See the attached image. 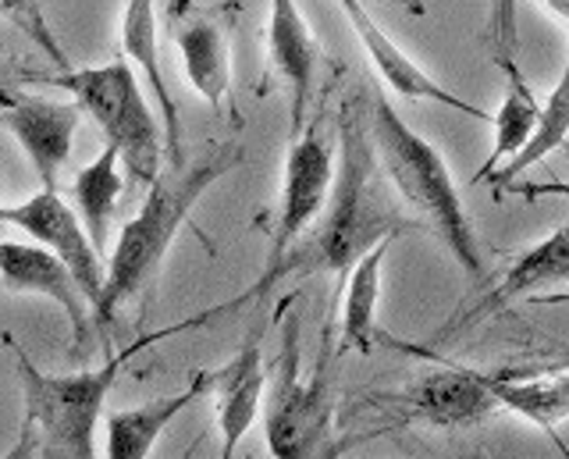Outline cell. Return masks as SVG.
Here are the masks:
<instances>
[{
    "label": "cell",
    "mask_w": 569,
    "mask_h": 459,
    "mask_svg": "<svg viewBox=\"0 0 569 459\" xmlns=\"http://www.w3.org/2000/svg\"><path fill=\"white\" fill-rule=\"evenodd\" d=\"M381 174L385 168L370 136L367 103H363V93H356L342 108V121H338V171H335L328 207H325V214L317 218L313 232H307L292 246L289 257L281 260V268L271 278L253 281V286L242 289L236 299H228L221 307L186 317V325L203 328L242 307L263 303V299L289 278L335 275L338 286H346L352 268L360 263V257L373 250V246L385 239H399L402 232L420 224L417 218H409L402 207H396V200L388 197V189L381 182Z\"/></svg>",
    "instance_id": "obj_1"
},
{
    "label": "cell",
    "mask_w": 569,
    "mask_h": 459,
    "mask_svg": "<svg viewBox=\"0 0 569 459\" xmlns=\"http://www.w3.org/2000/svg\"><path fill=\"white\" fill-rule=\"evenodd\" d=\"M242 164V147L239 143H210L196 153L186 157L182 164H171L160 179L147 189L139 214L121 228V236L107 260V286L100 303L93 307V321L100 339H107V331L114 328V317L124 303H132L147 292L150 281L160 275L168 260V250L174 246L182 224L192 218L196 203L203 200V192L224 179L228 171H236Z\"/></svg>",
    "instance_id": "obj_2"
},
{
    "label": "cell",
    "mask_w": 569,
    "mask_h": 459,
    "mask_svg": "<svg viewBox=\"0 0 569 459\" xmlns=\"http://www.w3.org/2000/svg\"><path fill=\"white\" fill-rule=\"evenodd\" d=\"M370 136L373 147H378L388 182L417 210V221L441 239L445 250L452 253V260L473 281H485L488 278L485 257H480L477 232L470 224L467 207L459 200L449 164H445V157L417 129L406 126L402 114L391 108V100L381 90H373Z\"/></svg>",
    "instance_id": "obj_3"
},
{
    "label": "cell",
    "mask_w": 569,
    "mask_h": 459,
    "mask_svg": "<svg viewBox=\"0 0 569 459\" xmlns=\"http://www.w3.org/2000/svg\"><path fill=\"white\" fill-rule=\"evenodd\" d=\"M189 331L186 321L171 325L164 331L142 335L139 342L129 349L111 352L103 367L97 370H76V375H43L14 339V360H18V381H22V396H26V420L32 423L36 435H40V452L36 459H100L97 456V428H100V413L103 402L111 396V388L118 385V375L136 352H142L157 339H171V335Z\"/></svg>",
    "instance_id": "obj_4"
},
{
    "label": "cell",
    "mask_w": 569,
    "mask_h": 459,
    "mask_svg": "<svg viewBox=\"0 0 569 459\" xmlns=\"http://www.w3.org/2000/svg\"><path fill=\"white\" fill-rule=\"evenodd\" d=\"M302 325L299 310L289 307L281 328V352L274 360V378L263 399V441L274 459H331L335 428V342L325 328L317 363L302 370Z\"/></svg>",
    "instance_id": "obj_5"
},
{
    "label": "cell",
    "mask_w": 569,
    "mask_h": 459,
    "mask_svg": "<svg viewBox=\"0 0 569 459\" xmlns=\"http://www.w3.org/2000/svg\"><path fill=\"white\" fill-rule=\"evenodd\" d=\"M36 82L61 86L76 97L86 114L97 121L107 143L121 150V164L129 179L150 189L164 174V136L150 111L142 86L136 79V64L129 58H114L97 68H68L53 76H29Z\"/></svg>",
    "instance_id": "obj_6"
},
{
    "label": "cell",
    "mask_w": 569,
    "mask_h": 459,
    "mask_svg": "<svg viewBox=\"0 0 569 459\" xmlns=\"http://www.w3.org/2000/svg\"><path fill=\"white\" fill-rule=\"evenodd\" d=\"M242 14L239 0H218V4H200V0H171L164 19L168 32L182 54L186 79L200 93L213 114L228 118L242 129V114L231 90V29Z\"/></svg>",
    "instance_id": "obj_7"
},
{
    "label": "cell",
    "mask_w": 569,
    "mask_h": 459,
    "mask_svg": "<svg viewBox=\"0 0 569 459\" xmlns=\"http://www.w3.org/2000/svg\"><path fill=\"white\" fill-rule=\"evenodd\" d=\"M331 186H335V143L325 132V118H313L296 139H289V150H284L281 207L271 228L263 271L257 275V281L271 278L281 268V260L289 257L292 246L317 224V218L328 207Z\"/></svg>",
    "instance_id": "obj_8"
},
{
    "label": "cell",
    "mask_w": 569,
    "mask_h": 459,
    "mask_svg": "<svg viewBox=\"0 0 569 459\" xmlns=\"http://www.w3.org/2000/svg\"><path fill=\"white\" fill-rule=\"evenodd\" d=\"M396 423H431V428H462L498 410L491 375L470 367H435L391 396H378Z\"/></svg>",
    "instance_id": "obj_9"
},
{
    "label": "cell",
    "mask_w": 569,
    "mask_h": 459,
    "mask_svg": "<svg viewBox=\"0 0 569 459\" xmlns=\"http://www.w3.org/2000/svg\"><path fill=\"white\" fill-rule=\"evenodd\" d=\"M0 221L22 228L26 236L43 242L47 250L58 253L68 271L76 275L89 303H100L103 286H107V260L97 250V242L89 239L79 210L68 200H61L58 189H40L36 197L22 200L18 207H0Z\"/></svg>",
    "instance_id": "obj_10"
},
{
    "label": "cell",
    "mask_w": 569,
    "mask_h": 459,
    "mask_svg": "<svg viewBox=\"0 0 569 459\" xmlns=\"http://www.w3.org/2000/svg\"><path fill=\"white\" fill-rule=\"evenodd\" d=\"M0 108H4V129L26 150L43 189H58V174L71 157V143L82 126L86 108L71 100H47L4 86L0 90Z\"/></svg>",
    "instance_id": "obj_11"
},
{
    "label": "cell",
    "mask_w": 569,
    "mask_h": 459,
    "mask_svg": "<svg viewBox=\"0 0 569 459\" xmlns=\"http://www.w3.org/2000/svg\"><path fill=\"white\" fill-rule=\"evenodd\" d=\"M267 4H271V14H267V76L260 97L271 90V82L289 90V139H296L307 129L320 47L296 0H267Z\"/></svg>",
    "instance_id": "obj_12"
},
{
    "label": "cell",
    "mask_w": 569,
    "mask_h": 459,
    "mask_svg": "<svg viewBox=\"0 0 569 459\" xmlns=\"http://www.w3.org/2000/svg\"><path fill=\"white\" fill-rule=\"evenodd\" d=\"M0 275H4V292H26L43 296L53 307H61L71 325V346L76 352L89 342L93 331V303L82 292L76 275L68 271V263L47 250L43 242H4L0 246Z\"/></svg>",
    "instance_id": "obj_13"
},
{
    "label": "cell",
    "mask_w": 569,
    "mask_h": 459,
    "mask_svg": "<svg viewBox=\"0 0 569 459\" xmlns=\"http://www.w3.org/2000/svg\"><path fill=\"white\" fill-rule=\"evenodd\" d=\"M210 392L218 402L221 459H236L267 399V370L260 357V331L246 335V342L224 367L210 370Z\"/></svg>",
    "instance_id": "obj_14"
},
{
    "label": "cell",
    "mask_w": 569,
    "mask_h": 459,
    "mask_svg": "<svg viewBox=\"0 0 569 459\" xmlns=\"http://www.w3.org/2000/svg\"><path fill=\"white\" fill-rule=\"evenodd\" d=\"M566 281H569V224H559L551 236H545L541 242H533L530 250H523L520 257H516L512 268L506 271V278L480 296L467 313L445 325L441 335H456V331L498 313L502 307H509L512 299L533 296L545 286H566Z\"/></svg>",
    "instance_id": "obj_15"
},
{
    "label": "cell",
    "mask_w": 569,
    "mask_h": 459,
    "mask_svg": "<svg viewBox=\"0 0 569 459\" xmlns=\"http://www.w3.org/2000/svg\"><path fill=\"white\" fill-rule=\"evenodd\" d=\"M121 54L129 58L147 86L153 90L160 114H164V129H168V161L182 164L186 150H182V118H178V103L168 90L164 68H160V37H157V0H124L121 11Z\"/></svg>",
    "instance_id": "obj_16"
},
{
    "label": "cell",
    "mask_w": 569,
    "mask_h": 459,
    "mask_svg": "<svg viewBox=\"0 0 569 459\" xmlns=\"http://www.w3.org/2000/svg\"><path fill=\"white\" fill-rule=\"evenodd\" d=\"M491 385L498 406H506L516 417H523L556 441L559 452L569 459V446L559 438V423L569 420V363L541 367L533 375L523 370H491Z\"/></svg>",
    "instance_id": "obj_17"
},
{
    "label": "cell",
    "mask_w": 569,
    "mask_h": 459,
    "mask_svg": "<svg viewBox=\"0 0 569 459\" xmlns=\"http://www.w3.org/2000/svg\"><path fill=\"white\" fill-rule=\"evenodd\" d=\"M210 392V370H200L182 392L168 399L142 402L136 410H118L107 417V446L103 459H147L157 446V438L168 431V423L189 410L196 399Z\"/></svg>",
    "instance_id": "obj_18"
},
{
    "label": "cell",
    "mask_w": 569,
    "mask_h": 459,
    "mask_svg": "<svg viewBox=\"0 0 569 459\" xmlns=\"http://www.w3.org/2000/svg\"><path fill=\"white\" fill-rule=\"evenodd\" d=\"M495 64L506 72V79H509V93H506L502 108H498V114H495V121H491V126H495V147H491V153H488V161L477 168L473 186L488 182L498 168H502L506 161H512V157L530 143V136H533V129H538V121H541V103H538V97H533L530 82H527V76L520 72V64H516V58L495 54Z\"/></svg>",
    "instance_id": "obj_19"
},
{
    "label": "cell",
    "mask_w": 569,
    "mask_h": 459,
    "mask_svg": "<svg viewBox=\"0 0 569 459\" xmlns=\"http://www.w3.org/2000/svg\"><path fill=\"white\" fill-rule=\"evenodd\" d=\"M396 239L378 242L346 278V299H342V335H338V352H360L373 357L378 349V299H381V268Z\"/></svg>",
    "instance_id": "obj_20"
},
{
    "label": "cell",
    "mask_w": 569,
    "mask_h": 459,
    "mask_svg": "<svg viewBox=\"0 0 569 459\" xmlns=\"http://www.w3.org/2000/svg\"><path fill=\"white\" fill-rule=\"evenodd\" d=\"M121 150L107 143L100 150L97 161H89L76 182H71V207L79 210V218L86 224L89 239L97 242V250L107 257L111 250V218L118 210V197H121Z\"/></svg>",
    "instance_id": "obj_21"
},
{
    "label": "cell",
    "mask_w": 569,
    "mask_h": 459,
    "mask_svg": "<svg viewBox=\"0 0 569 459\" xmlns=\"http://www.w3.org/2000/svg\"><path fill=\"white\" fill-rule=\"evenodd\" d=\"M566 139H569V58H566V68H562V79L556 82V90H551V97L545 100L541 121H538V129H533L530 143L488 179L491 189H495V200L502 197V189L512 186L520 174H527L533 164H541L548 153H556L559 147H566Z\"/></svg>",
    "instance_id": "obj_22"
},
{
    "label": "cell",
    "mask_w": 569,
    "mask_h": 459,
    "mask_svg": "<svg viewBox=\"0 0 569 459\" xmlns=\"http://www.w3.org/2000/svg\"><path fill=\"white\" fill-rule=\"evenodd\" d=\"M0 11H4L8 22H14L18 29H22V37L32 47H40L43 54L61 68V72H68V68H71L68 54H64V47L58 40V32H53V26H50L40 0H0Z\"/></svg>",
    "instance_id": "obj_23"
},
{
    "label": "cell",
    "mask_w": 569,
    "mask_h": 459,
    "mask_svg": "<svg viewBox=\"0 0 569 459\" xmlns=\"http://www.w3.org/2000/svg\"><path fill=\"white\" fill-rule=\"evenodd\" d=\"M488 37L495 43V54L516 58V47H520V32H516V0H491Z\"/></svg>",
    "instance_id": "obj_24"
},
{
    "label": "cell",
    "mask_w": 569,
    "mask_h": 459,
    "mask_svg": "<svg viewBox=\"0 0 569 459\" xmlns=\"http://www.w3.org/2000/svg\"><path fill=\"white\" fill-rule=\"evenodd\" d=\"M569 150V143H566ZM502 197H523V200H541V197H569V182H512L502 189ZM498 197V200H502Z\"/></svg>",
    "instance_id": "obj_25"
},
{
    "label": "cell",
    "mask_w": 569,
    "mask_h": 459,
    "mask_svg": "<svg viewBox=\"0 0 569 459\" xmlns=\"http://www.w3.org/2000/svg\"><path fill=\"white\" fill-rule=\"evenodd\" d=\"M391 4H399L402 11L413 14V19H420V14H427V4H423V0H391Z\"/></svg>",
    "instance_id": "obj_26"
},
{
    "label": "cell",
    "mask_w": 569,
    "mask_h": 459,
    "mask_svg": "<svg viewBox=\"0 0 569 459\" xmlns=\"http://www.w3.org/2000/svg\"><path fill=\"white\" fill-rule=\"evenodd\" d=\"M541 4H545L548 11H556L559 19H566V22H569V0H541Z\"/></svg>",
    "instance_id": "obj_27"
},
{
    "label": "cell",
    "mask_w": 569,
    "mask_h": 459,
    "mask_svg": "<svg viewBox=\"0 0 569 459\" xmlns=\"http://www.w3.org/2000/svg\"><path fill=\"white\" fill-rule=\"evenodd\" d=\"M533 303H545V307H556V303H569V292L566 296H538Z\"/></svg>",
    "instance_id": "obj_28"
},
{
    "label": "cell",
    "mask_w": 569,
    "mask_h": 459,
    "mask_svg": "<svg viewBox=\"0 0 569 459\" xmlns=\"http://www.w3.org/2000/svg\"><path fill=\"white\" fill-rule=\"evenodd\" d=\"M203 441H207V435H200V438H196V441H192V446H189V449H186L182 456H178V459H192L196 452H200V449H203Z\"/></svg>",
    "instance_id": "obj_29"
},
{
    "label": "cell",
    "mask_w": 569,
    "mask_h": 459,
    "mask_svg": "<svg viewBox=\"0 0 569 459\" xmlns=\"http://www.w3.org/2000/svg\"><path fill=\"white\" fill-rule=\"evenodd\" d=\"M236 459H253V456H236Z\"/></svg>",
    "instance_id": "obj_30"
}]
</instances>
